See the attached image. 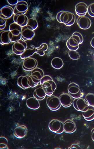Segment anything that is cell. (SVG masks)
I'll return each instance as SVG.
<instances>
[{"label": "cell", "instance_id": "cell-18", "mask_svg": "<svg viewBox=\"0 0 94 149\" xmlns=\"http://www.w3.org/2000/svg\"><path fill=\"white\" fill-rule=\"evenodd\" d=\"M88 6L84 2H79L76 4L75 8L76 13L79 17L85 16L87 12Z\"/></svg>", "mask_w": 94, "mask_h": 149}, {"label": "cell", "instance_id": "cell-13", "mask_svg": "<svg viewBox=\"0 0 94 149\" xmlns=\"http://www.w3.org/2000/svg\"><path fill=\"white\" fill-rule=\"evenodd\" d=\"M35 35L34 31L31 30L30 28H28L27 26L22 27L21 36L23 40H31L33 38Z\"/></svg>", "mask_w": 94, "mask_h": 149}, {"label": "cell", "instance_id": "cell-29", "mask_svg": "<svg viewBox=\"0 0 94 149\" xmlns=\"http://www.w3.org/2000/svg\"><path fill=\"white\" fill-rule=\"evenodd\" d=\"M26 26H28V28L34 31L37 29L38 27V24L37 21L35 19L30 18V19H28V24Z\"/></svg>", "mask_w": 94, "mask_h": 149}, {"label": "cell", "instance_id": "cell-7", "mask_svg": "<svg viewBox=\"0 0 94 149\" xmlns=\"http://www.w3.org/2000/svg\"><path fill=\"white\" fill-rule=\"evenodd\" d=\"M68 91L71 96L75 99L81 98L83 95L79 86L75 83H71L69 84L68 87Z\"/></svg>", "mask_w": 94, "mask_h": 149}, {"label": "cell", "instance_id": "cell-19", "mask_svg": "<svg viewBox=\"0 0 94 149\" xmlns=\"http://www.w3.org/2000/svg\"><path fill=\"white\" fill-rule=\"evenodd\" d=\"M28 129L25 125H20L15 128L14 131V135L18 138H23L27 135Z\"/></svg>", "mask_w": 94, "mask_h": 149}, {"label": "cell", "instance_id": "cell-35", "mask_svg": "<svg viewBox=\"0 0 94 149\" xmlns=\"http://www.w3.org/2000/svg\"><path fill=\"white\" fill-rule=\"evenodd\" d=\"M7 1L10 5H12V6L15 5L16 6V4L19 2V1H18V0H15V1H9V0H7Z\"/></svg>", "mask_w": 94, "mask_h": 149}, {"label": "cell", "instance_id": "cell-3", "mask_svg": "<svg viewBox=\"0 0 94 149\" xmlns=\"http://www.w3.org/2000/svg\"><path fill=\"white\" fill-rule=\"evenodd\" d=\"M83 42V37L82 35L76 31L67 41V47L70 50L77 51L79 48V45L81 44Z\"/></svg>", "mask_w": 94, "mask_h": 149}, {"label": "cell", "instance_id": "cell-14", "mask_svg": "<svg viewBox=\"0 0 94 149\" xmlns=\"http://www.w3.org/2000/svg\"><path fill=\"white\" fill-rule=\"evenodd\" d=\"M14 15V9L9 6H3L0 10V17L5 19L11 18Z\"/></svg>", "mask_w": 94, "mask_h": 149}, {"label": "cell", "instance_id": "cell-22", "mask_svg": "<svg viewBox=\"0 0 94 149\" xmlns=\"http://www.w3.org/2000/svg\"><path fill=\"white\" fill-rule=\"evenodd\" d=\"M26 105L30 109L32 110H37L40 107L39 100L35 98L34 97H30L26 100Z\"/></svg>", "mask_w": 94, "mask_h": 149}, {"label": "cell", "instance_id": "cell-10", "mask_svg": "<svg viewBox=\"0 0 94 149\" xmlns=\"http://www.w3.org/2000/svg\"><path fill=\"white\" fill-rule=\"evenodd\" d=\"M28 9V5L26 1H19L14 9V15L26 14Z\"/></svg>", "mask_w": 94, "mask_h": 149}, {"label": "cell", "instance_id": "cell-25", "mask_svg": "<svg viewBox=\"0 0 94 149\" xmlns=\"http://www.w3.org/2000/svg\"><path fill=\"white\" fill-rule=\"evenodd\" d=\"M82 116L87 121L94 120V107L90 106L84 112H82Z\"/></svg>", "mask_w": 94, "mask_h": 149}, {"label": "cell", "instance_id": "cell-32", "mask_svg": "<svg viewBox=\"0 0 94 149\" xmlns=\"http://www.w3.org/2000/svg\"><path fill=\"white\" fill-rule=\"evenodd\" d=\"M8 140L7 138L4 136L0 137V148L1 149H8Z\"/></svg>", "mask_w": 94, "mask_h": 149}, {"label": "cell", "instance_id": "cell-33", "mask_svg": "<svg viewBox=\"0 0 94 149\" xmlns=\"http://www.w3.org/2000/svg\"><path fill=\"white\" fill-rule=\"evenodd\" d=\"M87 12L91 17H94V3H91L88 6Z\"/></svg>", "mask_w": 94, "mask_h": 149}, {"label": "cell", "instance_id": "cell-4", "mask_svg": "<svg viewBox=\"0 0 94 149\" xmlns=\"http://www.w3.org/2000/svg\"><path fill=\"white\" fill-rule=\"evenodd\" d=\"M22 29V26H21L18 24H16L15 22L10 25L9 30L11 32L13 36L11 42H16L18 40L21 39Z\"/></svg>", "mask_w": 94, "mask_h": 149}, {"label": "cell", "instance_id": "cell-30", "mask_svg": "<svg viewBox=\"0 0 94 149\" xmlns=\"http://www.w3.org/2000/svg\"><path fill=\"white\" fill-rule=\"evenodd\" d=\"M85 99L87 103L92 107H94V94L92 93H89L86 95Z\"/></svg>", "mask_w": 94, "mask_h": 149}, {"label": "cell", "instance_id": "cell-34", "mask_svg": "<svg viewBox=\"0 0 94 149\" xmlns=\"http://www.w3.org/2000/svg\"><path fill=\"white\" fill-rule=\"evenodd\" d=\"M6 19L0 17V29L2 30L6 28Z\"/></svg>", "mask_w": 94, "mask_h": 149}, {"label": "cell", "instance_id": "cell-16", "mask_svg": "<svg viewBox=\"0 0 94 149\" xmlns=\"http://www.w3.org/2000/svg\"><path fill=\"white\" fill-rule=\"evenodd\" d=\"M13 20L16 24H18L21 26L23 27L27 25L28 19L25 15L19 14V15H14Z\"/></svg>", "mask_w": 94, "mask_h": 149}, {"label": "cell", "instance_id": "cell-5", "mask_svg": "<svg viewBox=\"0 0 94 149\" xmlns=\"http://www.w3.org/2000/svg\"><path fill=\"white\" fill-rule=\"evenodd\" d=\"M46 103L49 109L53 111H57L60 109L62 106L59 97L53 95L49 96L48 97L46 100Z\"/></svg>", "mask_w": 94, "mask_h": 149}, {"label": "cell", "instance_id": "cell-8", "mask_svg": "<svg viewBox=\"0 0 94 149\" xmlns=\"http://www.w3.org/2000/svg\"><path fill=\"white\" fill-rule=\"evenodd\" d=\"M27 42L23 39H20L14 43L12 47V51L15 54L21 55L27 49Z\"/></svg>", "mask_w": 94, "mask_h": 149}, {"label": "cell", "instance_id": "cell-11", "mask_svg": "<svg viewBox=\"0 0 94 149\" xmlns=\"http://www.w3.org/2000/svg\"><path fill=\"white\" fill-rule=\"evenodd\" d=\"M38 62L35 58H25L23 63V68L26 71H31L37 67Z\"/></svg>", "mask_w": 94, "mask_h": 149}, {"label": "cell", "instance_id": "cell-15", "mask_svg": "<svg viewBox=\"0 0 94 149\" xmlns=\"http://www.w3.org/2000/svg\"><path fill=\"white\" fill-rule=\"evenodd\" d=\"M12 37V34L10 31H1L0 43L2 45L8 44L11 42Z\"/></svg>", "mask_w": 94, "mask_h": 149}, {"label": "cell", "instance_id": "cell-2", "mask_svg": "<svg viewBox=\"0 0 94 149\" xmlns=\"http://www.w3.org/2000/svg\"><path fill=\"white\" fill-rule=\"evenodd\" d=\"M57 20L59 23L64 24L67 26H70L75 22V16L71 12L61 11L57 14Z\"/></svg>", "mask_w": 94, "mask_h": 149}, {"label": "cell", "instance_id": "cell-37", "mask_svg": "<svg viewBox=\"0 0 94 149\" xmlns=\"http://www.w3.org/2000/svg\"><path fill=\"white\" fill-rule=\"evenodd\" d=\"M91 137L93 141H94V128L92 129L91 131Z\"/></svg>", "mask_w": 94, "mask_h": 149}, {"label": "cell", "instance_id": "cell-21", "mask_svg": "<svg viewBox=\"0 0 94 149\" xmlns=\"http://www.w3.org/2000/svg\"><path fill=\"white\" fill-rule=\"evenodd\" d=\"M28 77L29 76H21L19 77L17 81L18 86L23 89L30 88L29 86Z\"/></svg>", "mask_w": 94, "mask_h": 149}, {"label": "cell", "instance_id": "cell-9", "mask_svg": "<svg viewBox=\"0 0 94 149\" xmlns=\"http://www.w3.org/2000/svg\"><path fill=\"white\" fill-rule=\"evenodd\" d=\"M73 105L77 111L82 112L86 111L90 107L86 100L81 97L73 100Z\"/></svg>", "mask_w": 94, "mask_h": 149}, {"label": "cell", "instance_id": "cell-31", "mask_svg": "<svg viewBox=\"0 0 94 149\" xmlns=\"http://www.w3.org/2000/svg\"><path fill=\"white\" fill-rule=\"evenodd\" d=\"M68 54L71 59L74 60H77L80 57L79 53L77 51H75V50H70Z\"/></svg>", "mask_w": 94, "mask_h": 149}, {"label": "cell", "instance_id": "cell-26", "mask_svg": "<svg viewBox=\"0 0 94 149\" xmlns=\"http://www.w3.org/2000/svg\"><path fill=\"white\" fill-rule=\"evenodd\" d=\"M31 48L26 49L24 53L21 55V58L22 59H25L27 58H30V57L34 55L36 53V48L34 45H31Z\"/></svg>", "mask_w": 94, "mask_h": 149}, {"label": "cell", "instance_id": "cell-23", "mask_svg": "<svg viewBox=\"0 0 94 149\" xmlns=\"http://www.w3.org/2000/svg\"><path fill=\"white\" fill-rule=\"evenodd\" d=\"M46 92L44 88L42 87L37 88L35 89L33 93V97L38 100H42L46 97Z\"/></svg>", "mask_w": 94, "mask_h": 149}, {"label": "cell", "instance_id": "cell-17", "mask_svg": "<svg viewBox=\"0 0 94 149\" xmlns=\"http://www.w3.org/2000/svg\"><path fill=\"white\" fill-rule=\"evenodd\" d=\"M60 102L64 107H69L73 102L72 97L68 93H62L59 97Z\"/></svg>", "mask_w": 94, "mask_h": 149}, {"label": "cell", "instance_id": "cell-6", "mask_svg": "<svg viewBox=\"0 0 94 149\" xmlns=\"http://www.w3.org/2000/svg\"><path fill=\"white\" fill-rule=\"evenodd\" d=\"M48 128L52 132L57 134H61L64 132V125L58 120H53L48 125Z\"/></svg>", "mask_w": 94, "mask_h": 149}, {"label": "cell", "instance_id": "cell-27", "mask_svg": "<svg viewBox=\"0 0 94 149\" xmlns=\"http://www.w3.org/2000/svg\"><path fill=\"white\" fill-rule=\"evenodd\" d=\"M51 65L54 68L60 69L64 65V63L62 59L59 57H55L52 59L51 62Z\"/></svg>", "mask_w": 94, "mask_h": 149}, {"label": "cell", "instance_id": "cell-38", "mask_svg": "<svg viewBox=\"0 0 94 149\" xmlns=\"http://www.w3.org/2000/svg\"><path fill=\"white\" fill-rule=\"evenodd\" d=\"M91 45L94 48V37H93L91 41Z\"/></svg>", "mask_w": 94, "mask_h": 149}, {"label": "cell", "instance_id": "cell-12", "mask_svg": "<svg viewBox=\"0 0 94 149\" xmlns=\"http://www.w3.org/2000/svg\"><path fill=\"white\" fill-rule=\"evenodd\" d=\"M77 23L78 26L83 30L89 29L91 25V21L88 17L86 16H81L77 19Z\"/></svg>", "mask_w": 94, "mask_h": 149}, {"label": "cell", "instance_id": "cell-28", "mask_svg": "<svg viewBox=\"0 0 94 149\" xmlns=\"http://www.w3.org/2000/svg\"><path fill=\"white\" fill-rule=\"evenodd\" d=\"M48 49V45L46 43H43L39 47L36 48V53L41 56L45 55V52Z\"/></svg>", "mask_w": 94, "mask_h": 149}, {"label": "cell", "instance_id": "cell-1", "mask_svg": "<svg viewBox=\"0 0 94 149\" xmlns=\"http://www.w3.org/2000/svg\"><path fill=\"white\" fill-rule=\"evenodd\" d=\"M40 86L44 88L47 96H51L57 88V84L49 76H44L40 80Z\"/></svg>", "mask_w": 94, "mask_h": 149}, {"label": "cell", "instance_id": "cell-24", "mask_svg": "<svg viewBox=\"0 0 94 149\" xmlns=\"http://www.w3.org/2000/svg\"><path fill=\"white\" fill-rule=\"evenodd\" d=\"M31 76L36 81L40 82L41 79L44 76V72L40 68H36L31 71Z\"/></svg>", "mask_w": 94, "mask_h": 149}, {"label": "cell", "instance_id": "cell-20", "mask_svg": "<svg viewBox=\"0 0 94 149\" xmlns=\"http://www.w3.org/2000/svg\"><path fill=\"white\" fill-rule=\"evenodd\" d=\"M64 132L67 134H72L77 130L76 125L73 121L67 120L63 123Z\"/></svg>", "mask_w": 94, "mask_h": 149}, {"label": "cell", "instance_id": "cell-36", "mask_svg": "<svg viewBox=\"0 0 94 149\" xmlns=\"http://www.w3.org/2000/svg\"><path fill=\"white\" fill-rule=\"evenodd\" d=\"M80 149V147L77 144H74L72 145L70 147H69L68 149Z\"/></svg>", "mask_w": 94, "mask_h": 149}]
</instances>
